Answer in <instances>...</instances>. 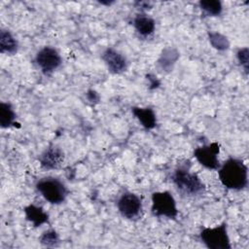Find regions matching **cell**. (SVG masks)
<instances>
[{
  "label": "cell",
  "mask_w": 249,
  "mask_h": 249,
  "mask_svg": "<svg viewBox=\"0 0 249 249\" xmlns=\"http://www.w3.org/2000/svg\"><path fill=\"white\" fill-rule=\"evenodd\" d=\"M219 167V179L227 189L239 191L247 186L248 169L241 160L230 158Z\"/></svg>",
  "instance_id": "6da1fadb"
},
{
  "label": "cell",
  "mask_w": 249,
  "mask_h": 249,
  "mask_svg": "<svg viewBox=\"0 0 249 249\" xmlns=\"http://www.w3.org/2000/svg\"><path fill=\"white\" fill-rule=\"evenodd\" d=\"M188 163L181 164L174 170L172 181L183 195H198L204 191V185L197 174L190 172V164Z\"/></svg>",
  "instance_id": "7a4b0ae2"
},
{
  "label": "cell",
  "mask_w": 249,
  "mask_h": 249,
  "mask_svg": "<svg viewBox=\"0 0 249 249\" xmlns=\"http://www.w3.org/2000/svg\"><path fill=\"white\" fill-rule=\"evenodd\" d=\"M36 189L46 200L53 204L63 202L68 194L65 185L54 177L42 178L37 182Z\"/></svg>",
  "instance_id": "3957f363"
},
{
  "label": "cell",
  "mask_w": 249,
  "mask_h": 249,
  "mask_svg": "<svg viewBox=\"0 0 249 249\" xmlns=\"http://www.w3.org/2000/svg\"><path fill=\"white\" fill-rule=\"evenodd\" d=\"M200 239L210 249H231L227 224L224 222L215 228H205L200 231Z\"/></svg>",
  "instance_id": "277c9868"
},
{
  "label": "cell",
  "mask_w": 249,
  "mask_h": 249,
  "mask_svg": "<svg viewBox=\"0 0 249 249\" xmlns=\"http://www.w3.org/2000/svg\"><path fill=\"white\" fill-rule=\"evenodd\" d=\"M151 210L152 213L157 217L164 216L174 219L178 214L176 201L173 196L167 191L153 193Z\"/></svg>",
  "instance_id": "5b68a950"
},
{
  "label": "cell",
  "mask_w": 249,
  "mask_h": 249,
  "mask_svg": "<svg viewBox=\"0 0 249 249\" xmlns=\"http://www.w3.org/2000/svg\"><path fill=\"white\" fill-rule=\"evenodd\" d=\"M35 62L44 74H51L60 66L62 59L54 48L44 47L37 53Z\"/></svg>",
  "instance_id": "8992f818"
},
{
  "label": "cell",
  "mask_w": 249,
  "mask_h": 249,
  "mask_svg": "<svg viewBox=\"0 0 249 249\" xmlns=\"http://www.w3.org/2000/svg\"><path fill=\"white\" fill-rule=\"evenodd\" d=\"M219 152V144L213 142L210 143L209 145H204L196 148L194 152V155L197 161L204 167L208 169H217L220 166L218 160Z\"/></svg>",
  "instance_id": "52a82bcc"
},
{
  "label": "cell",
  "mask_w": 249,
  "mask_h": 249,
  "mask_svg": "<svg viewBox=\"0 0 249 249\" xmlns=\"http://www.w3.org/2000/svg\"><path fill=\"white\" fill-rule=\"evenodd\" d=\"M117 206L121 215L126 219L136 218L142 210L140 197L132 193H125L122 195L117 202Z\"/></svg>",
  "instance_id": "ba28073f"
},
{
  "label": "cell",
  "mask_w": 249,
  "mask_h": 249,
  "mask_svg": "<svg viewBox=\"0 0 249 249\" xmlns=\"http://www.w3.org/2000/svg\"><path fill=\"white\" fill-rule=\"evenodd\" d=\"M102 59L111 73L120 74L126 69L127 62L125 57L113 48H108L103 52Z\"/></svg>",
  "instance_id": "9c48e42d"
},
{
  "label": "cell",
  "mask_w": 249,
  "mask_h": 249,
  "mask_svg": "<svg viewBox=\"0 0 249 249\" xmlns=\"http://www.w3.org/2000/svg\"><path fill=\"white\" fill-rule=\"evenodd\" d=\"M64 160L63 152L57 147H50L46 149L39 158L41 166L44 169H55L60 166Z\"/></svg>",
  "instance_id": "30bf717a"
},
{
  "label": "cell",
  "mask_w": 249,
  "mask_h": 249,
  "mask_svg": "<svg viewBox=\"0 0 249 249\" xmlns=\"http://www.w3.org/2000/svg\"><path fill=\"white\" fill-rule=\"evenodd\" d=\"M132 113L139 120L141 124L146 129H152L156 126L157 119H156V115H155V112L153 111V109L133 107Z\"/></svg>",
  "instance_id": "8fae6325"
},
{
  "label": "cell",
  "mask_w": 249,
  "mask_h": 249,
  "mask_svg": "<svg viewBox=\"0 0 249 249\" xmlns=\"http://www.w3.org/2000/svg\"><path fill=\"white\" fill-rule=\"evenodd\" d=\"M133 25L136 31L142 36H149L155 30V20L143 14H139L134 18Z\"/></svg>",
  "instance_id": "7c38bea8"
},
{
  "label": "cell",
  "mask_w": 249,
  "mask_h": 249,
  "mask_svg": "<svg viewBox=\"0 0 249 249\" xmlns=\"http://www.w3.org/2000/svg\"><path fill=\"white\" fill-rule=\"evenodd\" d=\"M24 213L26 219L30 221L35 227H39L42 224L48 222V214L43 210L42 207L30 204L24 208Z\"/></svg>",
  "instance_id": "4fadbf2b"
},
{
  "label": "cell",
  "mask_w": 249,
  "mask_h": 249,
  "mask_svg": "<svg viewBox=\"0 0 249 249\" xmlns=\"http://www.w3.org/2000/svg\"><path fill=\"white\" fill-rule=\"evenodd\" d=\"M18 51V41L8 30L0 31V52L2 53L14 54Z\"/></svg>",
  "instance_id": "5bb4252c"
},
{
  "label": "cell",
  "mask_w": 249,
  "mask_h": 249,
  "mask_svg": "<svg viewBox=\"0 0 249 249\" xmlns=\"http://www.w3.org/2000/svg\"><path fill=\"white\" fill-rule=\"evenodd\" d=\"M16 114L10 103L1 102L0 104V125L3 128L9 127L14 124Z\"/></svg>",
  "instance_id": "9a60e30c"
},
{
  "label": "cell",
  "mask_w": 249,
  "mask_h": 249,
  "mask_svg": "<svg viewBox=\"0 0 249 249\" xmlns=\"http://www.w3.org/2000/svg\"><path fill=\"white\" fill-rule=\"evenodd\" d=\"M199 7L209 16H219L222 13L223 6L222 3L218 0H206V1H199Z\"/></svg>",
  "instance_id": "2e32d148"
},
{
  "label": "cell",
  "mask_w": 249,
  "mask_h": 249,
  "mask_svg": "<svg viewBox=\"0 0 249 249\" xmlns=\"http://www.w3.org/2000/svg\"><path fill=\"white\" fill-rule=\"evenodd\" d=\"M178 57V53L175 50L172 49H165L162 52L160 58L159 59V63L160 64L162 69H169L171 68V64H173Z\"/></svg>",
  "instance_id": "e0dca14e"
},
{
  "label": "cell",
  "mask_w": 249,
  "mask_h": 249,
  "mask_svg": "<svg viewBox=\"0 0 249 249\" xmlns=\"http://www.w3.org/2000/svg\"><path fill=\"white\" fill-rule=\"evenodd\" d=\"M209 40L212 46L220 51L227 50L229 48V41L228 39L220 33H210Z\"/></svg>",
  "instance_id": "ac0fdd59"
},
{
  "label": "cell",
  "mask_w": 249,
  "mask_h": 249,
  "mask_svg": "<svg viewBox=\"0 0 249 249\" xmlns=\"http://www.w3.org/2000/svg\"><path fill=\"white\" fill-rule=\"evenodd\" d=\"M40 240L46 246H54L58 242V235L53 230H49L43 233Z\"/></svg>",
  "instance_id": "d6986e66"
},
{
  "label": "cell",
  "mask_w": 249,
  "mask_h": 249,
  "mask_svg": "<svg viewBox=\"0 0 249 249\" xmlns=\"http://www.w3.org/2000/svg\"><path fill=\"white\" fill-rule=\"evenodd\" d=\"M237 58H238V61L240 62V64L244 67L245 71L248 72V48H242V49H239L237 53Z\"/></svg>",
  "instance_id": "ffe728a7"
},
{
  "label": "cell",
  "mask_w": 249,
  "mask_h": 249,
  "mask_svg": "<svg viewBox=\"0 0 249 249\" xmlns=\"http://www.w3.org/2000/svg\"><path fill=\"white\" fill-rule=\"evenodd\" d=\"M87 96H88L89 100L91 102L98 100V94L94 90H89L87 93Z\"/></svg>",
  "instance_id": "44dd1931"
}]
</instances>
